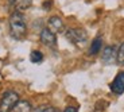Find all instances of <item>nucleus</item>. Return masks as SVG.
Listing matches in <instances>:
<instances>
[{
    "mask_svg": "<svg viewBox=\"0 0 124 112\" xmlns=\"http://www.w3.org/2000/svg\"><path fill=\"white\" fill-rule=\"evenodd\" d=\"M9 4L14 7L15 9L19 11H24V9L30 8L31 4H32V0H8Z\"/></svg>",
    "mask_w": 124,
    "mask_h": 112,
    "instance_id": "6e6552de",
    "label": "nucleus"
},
{
    "mask_svg": "<svg viewBox=\"0 0 124 112\" xmlns=\"http://www.w3.org/2000/svg\"><path fill=\"white\" fill-rule=\"evenodd\" d=\"M116 62L120 64V65H124V42L120 45L117 50V58H116Z\"/></svg>",
    "mask_w": 124,
    "mask_h": 112,
    "instance_id": "f8f14e48",
    "label": "nucleus"
},
{
    "mask_svg": "<svg viewBox=\"0 0 124 112\" xmlns=\"http://www.w3.org/2000/svg\"><path fill=\"white\" fill-rule=\"evenodd\" d=\"M40 42L47 47H54L57 45V37L49 28H43L40 31Z\"/></svg>",
    "mask_w": 124,
    "mask_h": 112,
    "instance_id": "39448f33",
    "label": "nucleus"
},
{
    "mask_svg": "<svg viewBox=\"0 0 124 112\" xmlns=\"http://www.w3.org/2000/svg\"><path fill=\"white\" fill-rule=\"evenodd\" d=\"M63 112H77V108L76 107H66Z\"/></svg>",
    "mask_w": 124,
    "mask_h": 112,
    "instance_id": "4468645a",
    "label": "nucleus"
},
{
    "mask_svg": "<svg viewBox=\"0 0 124 112\" xmlns=\"http://www.w3.org/2000/svg\"><path fill=\"white\" fill-rule=\"evenodd\" d=\"M19 101V95L14 90H7L0 99V112H11Z\"/></svg>",
    "mask_w": 124,
    "mask_h": 112,
    "instance_id": "7ed1b4c3",
    "label": "nucleus"
},
{
    "mask_svg": "<svg viewBox=\"0 0 124 112\" xmlns=\"http://www.w3.org/2000/svg\"><path fill=\"white\" fill-rule=\"evenodd\" d=\"M116 58H117V50H116L115 46H107L105 49L102 50L101 59L104 64L111 65V64H113L116 61Z\"/></svg>",
    "mask_w": 124,
    "mask_h": 112,
    "instance_id": "20e7f679",
    "label": "nucleus"
},
{
    "mask_svg": "<svg viewBox=\"0 0 124 112\" xmlns=\"http://www.w3.org/2000/svg\"><path fill=\"white\" fill-rule=\"evenodd\" d=\"M34 112H58V111L51 105H40V107H38Z\"/></svg>",
    "mask_w": 124,
    "mask_h": 112,
    "instance_id": "ddd939ff",
    "label": "nucleus"
},
{
    "mask_svg": "<svg viewBox=\"0 0 124 112\" xmlns=\"http://www.w3.org/2000/svg\"><path fill=\"white\" fill-rule=\"evenodd\" d=\"M11 112H32V108H31V104L27 100H19L18 104L14 107Z\"/></svg>",
    "mask_w": 124,
    "mask_h": 112,
    "instance_id": "1a4fd4ad",
    "label": "nucleus"
},
{
    "mask_svg": "<svg viewBox=\"0 0 124 112\" xmlns=\"http://www.w3.org/2000/svg\"><path fill=\"white\" fill-rule=\"evenodd\" d=\"M101 46H102V38L101 37H97L93 39V42L90 43V47H89V54L90 56H96L101 50Z\"/></svg>",
    "mask_w": 124,
    "mask_h": 112,
    "instance_id": "9d476101",
    "label": "nucleus"
},
{
    "mask_svg": "<svg viewBox=\"0 0 124 112\" xmlns=\"http://www.w3.org/2000/svg\"><path fill=\"white\" fill-rule=\"evenodd\" d=\"M30 59H31V62L39 64V62L43 61V54L40 53V51H38V50H34V51L30 54Z\"/></svg>",
    "mask_w": 124,
    "mask_h": 112,
    "instance_id": "9b49d317",
    "label": "nucleus"
},
{
    "mask_svg": "<svg viewBox=\"0 0 124 112\" xmlns=\"http://www.w3.org/2000/svg\"><path fill=\"white\" fill-rule=\"evenodd\" d=\"M111 90L115 95H121L124 92V72L117 73L113 81L111 82Z\"/></svg>",
    "mask_w": 124,
    "mask_h": 112,
    "instance_id": "423d86ee",
    "label": "nucleus"
},
{
    "mask_svg": "<svg viewBox=\"0 0 124 112\" xmlns=\"http://www.w3.org/2000/svg\"><path fill=\"white\" fill-rule=\"evenodd\" d=\"M65 37L70 43L76 45L78 47L85 46V43L88 40V34L82 28H69V30H66Z\"/></svg>",
    "mask_w": 124,
    "mask_h": 112,
    "instance_id": "f03ea898",
    "label": "nucleus"
},
{
    "mask_svg": "<svg viewBox=\"0 0 124 112\" xmlns=\"http://www.w3.org/2000/svg\"><path fill=\"white\" fill-rule=\"evenodd\" d=\"M9 32L15 39H22L27 34V23L22 12H14L9 16Z\"/></svg>",
    "mask_w": 124,
    "mask_h": 112,
    "instance_id": "f257e3e1",
    "label": "nucleus"
},
{
    "mask_svg": "<svg viewBox=\"0 0 124 112\" xmlns=\"http://www.w3.org/2000/svg\"><path fill=\"white\" fill-rule=\"evenodd\" d=\"M47 28L53 34H57V32H62L63 30V20H62L59 16H51L47 22Z\"/></svg>",
    "mask_w": 124,
    "mask_h": 112,
    "instance_id": "0eeeda50",
    "label": "nucleus"
}]
</instances>
